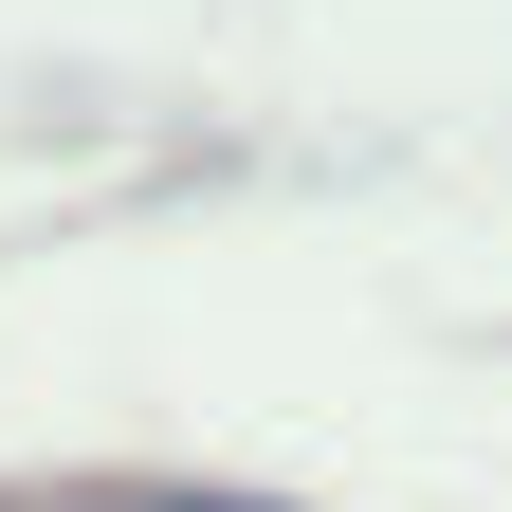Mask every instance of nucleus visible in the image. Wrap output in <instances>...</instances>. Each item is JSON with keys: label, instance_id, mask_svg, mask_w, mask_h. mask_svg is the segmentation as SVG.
<instances>
[{"label": "nucleus", "instance_id": "f257e3e1", "mask_svg": "<svg viewBox=\"0 0 512 512\" xmlns=\"http://www.w3.org/2000/svg\"><path fill=\"white\" fill-rule=\"evenodd\" d=\"M202 512H238V494H202Z\"/></svg>", "mask_w": 512, "mask_h": 512}]
</instances>
